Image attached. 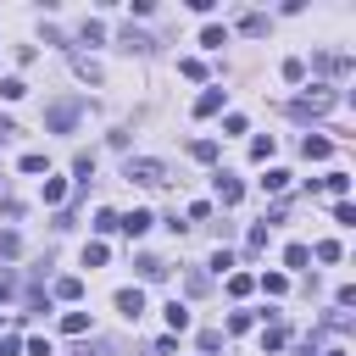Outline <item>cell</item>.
Returning <instances> with one entry per match:
<instances>
[{"label":"cell","mask_w":356,"mask_h":356,"mask_svg":"<svg viewBox=\"0 0 356 356\" xmlns=\"http://www.w3.org/2000/svg\"><path fill=\"white\" fill-rule=\"evenodd\" d=\"M61 195H67V184H61V178H50V184H44V200H50V206H61Z\"/></svg>","instance_id":"f546056e"},{"label":"cell","mask_w":356,"mask_h":356,"mask_svg":"<svg viewBox=\"0 0 356 356\" xmlns=\"http://www.w3.org/2000/svg\"><path fill=\"white\" fill-rule=\"evenodd\" d=\"M267 156H273V134H256L250 139V161H267Z\"/></svg>","instance_id":"9a60e30c"},{"label":"cell","mask_w":356,"mask_h":356,"mask_svg":"<svg viewBox=\"0 0 356 356\" xmlns=\"http://www.w3.org/2000/svg\"><path fill=\"white\" fill-rule=\"evenodd\" d=\"M239 195H245V184L228 178V172H217V200H222V206H239Z\"/></svg>","instance_id":"8992f818"},{"label":"cell","mask_w":356,"mask_h":356,"mask_svg":"<svg viewBox=\"0 0 356 356\" xmlns=\"http://www.w3.org/2000/svg\"><path fill=\"white\" fill-rule=\"evenodd\" d=\"M222 111V89H206L200 100H195V117H217Z\"/></svg>","instance_id":"9c48e42d"},{"label":"cell","mask_w":356,"mask_h":356,"mask_svg":"<svg viewBox=\"0 0 356 356\" xmlns=\"http://www.w3.org/2000/svg\"><path fill=\"white\" fill-rule=\"evenodd\" d=\"M250 323H256V317H250V312H234V317H228V334H245V328H250Z\"/></svg>","instance_id":"d6a6232c"},{"label":"cell","mask_w":356,"mask_h":356,"mask_svg":"<svg viewBox=\"0 0 356 356\" xmlns=\"http://www.w3.org/2000/svg\"><path fill=\"white\" fill-rule=\"evenodd\" d=\"M334 100H339L334 89H323V83H312V89H306V95H300V100H295L289 111H295V117H323V111H334Z\"/></svg>","instance_id":"7a4b0ae2"},{"label":"cell","mask_w":356,"mask_h":356,"mask_svg":"<svg viewBox=\"0 0 356 356\" xmlns=\"http://www.w3.org/2000/svg\"><path fill=\"white\" fill-rule=\"evenodd\" d=\"M189 156H195V161H217V145H211V139H195Z\"/></svg>","instance_id":"44dd1931"},{"label":"cell","mask_w":356,"mask_h":356,"mask_svg":"<svg viewBox=\"0 0 356 356\" xmlns=\"http://www.w3.org/2000/svg\"><path fill=\"white\" fill-rule=\"evenodd\" d=\"M323 189H328V195H345V189H350V172H328Z\"/></svg>","instance_id":"603a6c76"},{"label":"cell","mask_w":356,"mask_h":356,"mask_svg":"<svg viewBox=\"0 0 356 356\" xmlns=\"http://www.w3.org/2000/svg\"><path fill=\"white\" fill-rule=\"evenodd\" d=\"M17 250H22V239H17L11 228H6V234H0V256H17Z\"/></svg>","instance_id":"836d02e7"},{"label":"cell","mask_w":356,"mask_h":356,"mask_svg":"<svg viewBox=\"0 0 356 356\" xmlns=\"http://www.w3.org/2000/svg\"><path fill=\"white\" fill-rule=\"evenodd\" d=\"M0 95H6V100H22L28 83H22V78H0Z\"/></svg>","instance_id":"ffe728a7"},{"label":"cell","mask_w":356,"mask_h":356,"mask_svg":"<svg viewBox=\"0 0 356 356\" xmlns=\"http://www.w3.org/2000/svg\"><path fill=\"white\" fill-rule=\"evenodd\" d=\"M300 150H306V161H328V156H334V139H323V134H306V139H300Z\"/></svg>","instance_id":"277c9868"},{"label":"cell","mask_w":356,"mask_h":356,"mask_svg":"<svg viewBox=\"0 0 356 356\" xmlns=\"http://www.w3.org/2000/svg\"><path fill=\"white\" fill-rule=\"evenodd\" d=\"M150 222H156V217H150V211H128V217H117V228H122V234H128V239H139V234H145V228H150Z\"/></svg>","instance_id":"52a82bcc"},{"label":"cell","mask_w":356,"mask_h":356,"mask_svg":"<svg viewBox=\"0 0 356 356\" xmlns=\"http://www.w3.org/2000/svg\"><path fill=\"white\" fill-rule=\"evenodd\" d=\"M117 228V211H95V234H111Z\"/></svg>","instance_id":"1f68e13d"},{"label":"cell","mask_w":356,"mask_h":356,"mask_svg":"<svg viewBox=\"0 0 356 356\" xmlns=\"http://www.w3.org/2000/svg\"><path fill=\"white\" fill-rule=\"evenodd\" d=\"M200 44H206V50H222V44H228V28H217V22L200 28Z\"/></svg>","instance_id":"7c38bea8"},{"label":"cell","mask_w":356,"mask_h":356,"mask_svg":"<svg viewBox=\"0 0 356 356\" xmlns=\"http://www.w3.org/2000/svg\"><path fill=\"white\" fill-rule=\"evenodd\" d=\"M56 295H61V300H78V295H83V278H56Z\"/></svg>","instance_id":"e0dca14e"},{"label":"cell","mask_w":356,"mask_h":356,"mask_svg":"<svg viewBox=\"0 0 356 356\" xmlns=\"http://www.w3.org/2000/svg\"><path fill=\"white\" fill-rule=\"evenodd\" d=\"M284 78L300 83V78H306V61H300V56H284Z\"/></svg>","instance_id":"d6986e66"},{"label":"cell","mask_w":356,"mask_h":356,"mask_svg":"<svg viewBox=\"0 0 356 356\" xmlns=\"http://www.w3.org/2000/svg\"><path fill=\"white\" fill-rule=\"evenodd\" d=\"M334 217H339V228H350V222H356V206H350V200H339V206H334Z\"/></svg>","instance_id":"4dcf8cb0"},{"label":"cell","mask_w":356,"mask_h":356,"mask_svg":"<svg viewBox=\"0 0 356 356\" xmlns=\"http://www.w3.org/2000/svg\"><path fill=\"white\" fill-rule=\"evenodd\" d=\"M78 356H106V345H83V350H78Z\"/></svg>","instance_id":"e575fe53"},{"label":"cell","mask_w":356,"mask_h":356,"mask_svg":"<svg viewBox=\"0 0 356 356\" xmlns=\"http://www.w3.org/2000/svg\"><path fill=\"white\" fill-rule=\"evenodd\" d=\"M261 189H267V195H284V189H289V172H284V167H267Z\"/></svg>","instance_id":"8fae6325"},{"label":"cell","mask_w":356,"mask_h":356,"mask_svg":"<svg viewBox=\"0 0 356 356\" xmlns=\"http://www.w3.org/2000/svg\"><path fill=\"white\" fill-rule=\"evenodd\" d=\"M6 295H11V278H6V273H0V300H6Z\"/></svg>","instance_id":"d590c367"},{"label":"cell","mask_w":356,"mask_h":356,"mask_svg":"<svg viewBox=\"0 0 356 356\" xmlns=\"http://www.w3.org/2000/svg\"><path fill=\"white\" fill-rule=\"evenodd\" d=\"M83 267H106V245H100V239L83 245Z\"/></svg>","instance_id":"2e32d148"},{"label":"cell","mask_w":356,"mask_h":356,"mask_svg":"<svg viewBox=\"0 0 356 356\" xmlns=\"http://www.w3.org/2000/svg\"><path fill=\"white\" fill-rule=\"evenodd\" d=\"M134 267H139V278H145V284H156V278H167V261H156V256H139Z\"/></svg>","instance_id":"30bf717a"},{"label":"cell","mask_w":356,"mask_h":356,"mask_svg":"<svg viewBox=\"0 0 356 356\" xmlns=\"http://www.w3.org/2000/svg\"><path fill=\"white\" fill-rule=\"evenodd\" d=\"M72 122H78V100H56V106L44 111V128H50V134H67Z\"/></svg>","instance_id":"3957f363"},{"label":"cell","mask_w":356,"mask_h":356,"mask_svg":"<svg viewBox=\"0 0 356 356\" xmlns=\"http://www.w3.org/2000/svg\"><path fill=\"white\" fill-rule=\"evenodd\" d=\"M239 28H245V33H267V17H261V11H250V17L239 22Z\"/></svg>","instance_id":"f1b7e54d"},{"label":"cell","mask_w":356,"mask_h":356,"mask_svg":"<svg viewBox=\"0 0 356 356\" xmlns=\"http://www.w3.org/2000/svg\"><path fill=\"white\" fill-rule=\"evenodd\" d=\"M250 284H256L250 273H228V295H250Z\"/></svg>","instance_id":"d4e9b609"},{"label":"cell","mask_w":356,"mask_h":356,"mask_svg":"<svg viewBox=\"0 0 356 356\" xmlns=\"http://www.w3.org/2000/svg\"><path fill=\"white\" fill-rule=\"evenodd\" d=\"M122 50H139V56H150V50H156V39H150V33H139V28L128 22V28H122Z\"/></svg>","instance_id":"5b68a950"},{"label":"cell","mask_w":356,"mask_h":356,"mask_svg":"<svg viewBox=\"0 0 356 356\" xmlns=\"http://www.w3.org/2000/svg\"><path fill=\"white\" fill-rule=\"evenodd\" d=\"M312 256H317V261H339V239H323Z\"/></svg>","instance_id":"484cf974"},{"label":"cell","mask_w":356,"mask_h":356,"mask_svg":"<svg viewBox=\"0 0 356 356\" xmlns=\"http://www.w3.org/2000/svg\"><path fill=\"white\" fill-rule=\"evenodd\" d=\"M261 289H267V295H284V289H289V278H284V273H267V278H261Z\"/></svg>","instance_id":"4316f807"},{"label":"cell","mask_w":356,"mask_h":356,"mask_svg":"<svg viewBox=\"0 0 356 356\" xmlns=\"http://www.w3.org/2000/svg\"><path fill=\"white\" fill-rule=\"evenodd\" d=\"M284 339H289V334H284V323H273V328H267V334H261V345H267V350H278V345H284Z\"/></svg>","instance_id":"83f0119b"},{"label":"cell","mask_w":356,"mask_h":356,"mask_svg":"<svg viewBox=\"0 0 356 356\" xmlns=\"http://www.w3.org/2000/svg\"><path fill=\"white\" fill-rule=\"evenodd\" d=\"M306 261H312L306 245H289V250H284V267H306Z\"/></svg>","instance_id":"cb8c5ba5"},{"label":"cell","mask_w":356,"mask_h":356,"mask_svg":"<svg viewBox=\"0 0 356 356\" xmlns=\"http://www.w3.org/2000/svg\"><path fill=\"white\" fill-rule=\"evenodd\" d=\"M122 178H134V184H145V189H161V184H167V161H150V156H128Z\"/></svg>","instance_id":"6da1fadb"},{"label":"cell","mask_w":356,"mask_h":356,"mask_svg":"<svg viewBox=\"0 0 356 356\" xmlns=\"http://www.w3.org/2000/svg\"><path fill=\"white\" fill-rule=\"evenodd\" d=\"M72 172H78V184H89V178H95V156H89V150H83V156H78V161H72Z\"/></svg>","instance_id":"7402d4cb"},{"label":"cell","mask_w":356,"mask_h":356,"mask_svg":"<svg viewBox=\"0 0 356 356\" xmlns=\"http://www.w3.org/2000/svg\"><path fill=\"white\" fill-rule=\"evenodd\" d=\"M323 356H350V350H339V345H328V350H323Z\"/></svg>","instance_id":"8d00e7d4"},{"label":"cell","mask_w":356,"mask_h":356,"mask_svg":"<svg viewBox=\"0 0 356 356\" xmlns=\"http://www.w3.org/2000/svg\"><path fill=\"white\" fill-rule=\"evenodd\" d=\"M167 328H172V334H184V328H189V306H178V300H172V306H167Z\"/></svg>","instance_id":"4fadbf2b"},{"label":"cell","mask_w":356,"mask_h":356,"mask_svg":"<svg viewBox=\"0 0 356 356\" xmlns=\"http://www.w3.org/2000/svg\"><path fill=\"white\" fill-rule=\"evenodd\" d=\"M83 328H89V312H67L61 317V334H83Z\"/></svg>","instance_id":"ac0fdd59"},{"label":"cell","mask_w":356,"mask_h":356,"mask_svg":"<svg viewBox=\"0 0 356 356\" xmlns=\"http://www.w3.org/2000/svg\"><path fill=\"white\" fill-rule=\"evenodd\" d=\"M72 67H78V78H89V83H100V61H89V56H72Z\"/></svg>","instance_id":"5bb4252c"},{"label":"cell","mask_w":356,"mask_h":356,"mask_svg":"<svg viewBox=\"0 0 356 356\" xmlns=\"http://www.w3.org/2000/svg\"><path fill=\"white\" fill-rule=\"evenodd\" d=\"M117 312H122V317H139V312H145V295H139V289H117Z\"/></svg>","instance_id":"ba28073f"}]
</instances>
